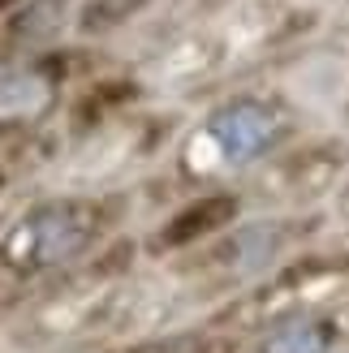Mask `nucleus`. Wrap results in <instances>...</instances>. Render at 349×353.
Segmentation results:
<instances>
[{"label":"nucleus","instance_id":"obj_1","mask_svg":"<svg viewBox=\"0 0 349 353\" xmlns=\"http://www.w3.org/2000/svg\"><path fill=\"white\" fill-rule=\"evenodd\" d=\"M86 233H91V228H86V211L69 207V203L39 207L5 237V263L17 272L48 268V263L74 254L86 241Z\"/></svg>","mask_w":349,"mask_h":353},{"label":"nucleus","instance_id":"obj_2","mask_svg":"<svg viewBox=\"0 0 349 353\" xmlns=\"http://www.w3.org/2000/svg\"><path fill=\"white\" fill-rule=\"evenodd\" d=\"M207 138L229 164H246L276 138V117L255 99H237L229 108H220L207 125Z\"/></svg>","mask_w":349,"mask_h":353},{"label":"nucleus","instance_id":"obj_3","mask_svg":"<svg viewBox=\"0 0 349 353\" xmlns=\"http://www.w3.org/2000/svg\"><path fill=\"white\" fill-rule=\"evenodd\" d=\"M328 349V336H323V327L319 323H289V327H281L276 336L268 341V349L263 353H323Z\"/></svg>","mask_w":349,"mask_h":353}]
</instances>
